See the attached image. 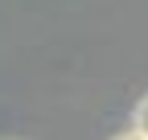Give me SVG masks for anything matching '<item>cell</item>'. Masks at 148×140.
Here are the masks:
<instances>
[{
  "instance_id": "1",
  "label": "cell",
  "mask_w": 148,
  "mask_h": 140,
  "mask_svg": "<svg viewBox=\"0 0 148 140\" xmlns=\"http://www.w3.org/2000/svg\"><path fill=\"white\" fill-rule=\"evenodd\" d=\"M136 132H140V136H148V99L136 107Z\"/></svg>"
},
{
  "instance_id": "2",
  "label": "cell",
  "mask_w": 148,
  "mask_h": 140,
  "mask_svg": "<svg viewBox=\"0 0 148 140\" xmlns=\"http://www.w3.org/2000/svg\"><path fill=\"white\" fill-rule=\"evenodd\" d=\"M119 140H148V136H140V132H127V136H119Z\"/></svg>"
}]
</instances>
